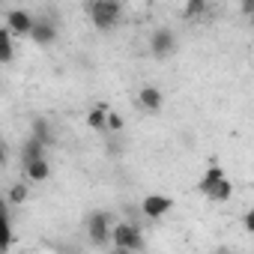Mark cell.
Returning <instances> with one entry per match:
<instances>
[{
  "label": "cell",
  "mask_w": 254,
  "mask_h": 254,
  "mask_svg": "<svg viewBox=\"0 0 254 254\" xmlns=\"http://www.w3.org/2000/svg\"><path fill=\"white\" fill-rule=\"evenodd\" d=\"M197 191H200L203 197L215 200V203H224V200H230V194H233V183L227 180L224 168L209 165V168H206V174H203V177H200V183H197Z\"/></svg>",
  "instance_id": "cell-1"
},
{
  "label": "cell",
  "mask_w": 254,
  "mask_h": 254,
  "mask_svg": "<svg viewBox=\"0 0 254 254\" xmlns=\"http://www.w3.org/2000/svg\"><path fill=\"white\" fill-rule=\"evenodd\" d=\"M87 12H90V21L96 24V30H114L120 24L123 3H117V0H93Z\"/></svg>",
  "instance_id": "cell-2"
},
{
  "label": "cell",
  "mask_w": 254,
  "mask_h": 254,
  "mask_svg": "<svg viewBox=\"0 0 254 254\" xmlns=\"http://www.w3.org/2000/svg\"><path fill=\"white\" fill-rule=\"evenodd\" d=\"M111 242L117 251H126V254H135L144 248V239H141V227H135L132 221H120L111 227Z\"/></svg>",
  "instance_id": "cell-3"
},
{
  "label": "cell",
  "mask_w": 254,
  "mask_h": 254,
  "mask_svg": "<svg viewBox=\"0 0 254 254\" xmlns=\"http://www.w3.org/2000/svg\"><path fill=\"white\" fill-rule=\"evenodd\" d=\"M84 227H87V239L93 245H105L111 239V227H114V215L105 212V209H93L87 218H84Z\"/></svg>",
  "instance_id": "cell-4"
},
{
  "label": "cell",
  "mask_w": 254,
  "mask_h": 254,
  "mask_svg": "<svg viewBox=\"0 0 254 254\" xmlns=\"http://www.w3.org/2000/svg\"><path fill=\"white\" fill-rule=\"evenodd\" d=\"M150 51H153V57H159V60L171 57V54L177 51V33L168 30V27L153 30V36H150Z\"/></svg>",
  "instance_id": "cell-5"
},
{
  "label": "cell",
  "mask_w": 254,
  "mask_h": 254,
  "mask_svg": "<svg viewBox=\"0 0 254 254\" xmlns=\"http://www.w3.org/2000/svg\"><path fill=\"white\" fill-rule=\"evenodd\" d=\"M33 21H36V18H33L27 9H9V12H6V30H9L12 36H30Z\"/></svg>",
  "instance_id": "cell-6"
},
{
  "label": "cell",
  "mask_w": 254,
  "mask_h": 254,
  "mask_svg": "<svg viewBox=\"0 0 254 254\" xmlns=\"http://www.w3.org/2000/svg\"><path fill=\"white\" fill-rule=\"evenodd\" d=\"M171 209H174V200L165 197V194H147V197L141 200V212H144L147 218H162V215H168Z\"/></svg>",
  "instance_id": "cell-7"
},
{
  "label": "cell",
  "mask_w": 254,
  "mask_h": 254,
  "mask_svg": "<svg viewBox=\"0 0 254 254\" xmlns=\"http://www.w3.org/2000/svg\"><path fill=\"white\" fill-rule=\"evenodd\" d=\"M30 39H33L39 48L54 45V42H57V24L48 21V18H36V21H33V30H30Z\"/></svg>",
  "instance_id": "cell-8"
},
{
  "label": "cell",
  "mask_w": 254,
  "mask_h": 254,
  "mask_svg": "<svg viewBox=\"0 0 254 254\" xmlns=\"http://www.w3.org/2000/svg\"><path fill=\"white\" fill-rule=\"evenodd\" d=\"M138 105H141L144 111H150V114H159L162 105H165V96H162L159 87H141V90H138Z\"/></svg>",
  "instance_id": "cell-9"
},
{
  "label": "cell",
  "mask_w": 254,
  "mask_h": 254,
  "mask_svg": "<svg viewBox=\"0 0 254 254\" xmlns=\"http://www.w3.org/2000/svg\"><path fill=\"white\" fill-rule=\"evenodd\" d=\"M30 138L39 141L45 150L54 144V129H51V123H48L45 117H36V120H33V126H30Z\"/></svg>",
  "instance_id": "cell-10"
},
{
  "label": "cell",
  "mask_w": 254,
  "mask_h": 254,
  "mask_svg": "<svg viewBox=\"0 0 254 254\" xmlns=\"http://www.w3.org/2000/svg\"><path fill=\"white\" fill-rule=\"evenodd\" d=\"M24 174H27V180H33V183H45V180L51 177V165H48V159H39V162L24 165Z\"/></svg>",
  "instance_id": "cell-11"
},
{
  "label": "cell",
  "mask_w": 254,
  "mask_h": 254,
  "mask_svg": "<svg viewBox=\"0 0 254 254\" xmlns=\"http://www.w3.org/2000/svg\"><path fill=\"white\" fill-rule=\"evenodd\" d=\"M39 159H45V147H42L39 141H33V138H27V141H24V147H21V165H30V162H39Z\"/></svg>",
  "instance_id": "cell-12"
},
{
  "label": "cell",
  "mask_w": 254,
  "mask_h": 254,
  "mask_svg": "<svg viewBox=\"0 0 254 254\" xmlns=\"http://www.w3.org/2000/svg\"><path fill=\"white\" fill-rule=\"evenodd\" d=\"M15 60V39L6 27H0V63H12Z\"/></svg>",
  "instance_id": "cell-13"
},
{
  "label": "cell",
  "mask_w": 254,
  "mask_h": 254,
  "mask_svg": "<svg viewBox=\"0 0 254 254\" xmlns=\"http://www.w3.org/2000/svg\"><path fill=\"white\" fill-rule=\"evenodd\" d=\"M105 117H108V108L105 105H96V108L87 111V126H90V129H96V132H105Z\"/></svg>",
  "instance_id": "cell-14"
},
{
  "label": "cell",
  "mask_w": 254,
  "mask_h": 254,
  "mask_svg": "<svg viewBox=\"0 0 254 254\" xmlns=\"http://www.w3.org/2000/svg\"><path fill=\"white\" fill-rule=\"evenodd\" d=\"M30 197V189L24 186V183H15V186H9V194H6V203H12V206H18V203H24Z\"/></svg>",
  "instance_id": "cell-15"
},
{
  "label": "cell",
  "mask_w": 254,
  "mask_h": 254,
  "mask_svg": "<svg viewBox=\"0 0 254 254\" xmlns=\"http://www.w3.org/2000/svg\"><path fill=\"white\" fill-rule=\"evenodd\" d=\"M9 245H12V224H9V218L6 215H0V251H9Z\"/></svg>",
  "instance_id": "cell-16"
},
{
  "label": "cell",
  "mask_w": 254,
  "mask_h": 254,
  "mask_svg": "<svg viewBox=\"0 0 254 254\" xmlns=\"http://www.w3.org/2000/svg\"><path fill=\"white\" fill-rule=\"evenodd\" d=\"M206 15V0H189L183 6V18H200Z\"/></svg>",
  "instance_id": "cell-17"
},
{
  "label": "cell",
  "mask_w": 254,
  "mask_h": 254,
  "mask_svg": "<svg viewBox=\"0 0 254 254\" xmlns=\"http://www.w3.org/2000/svg\"><path fill=\"white\" fill-rule=\"evenodd\" d=\"M123 126H126L123 114H120V111H111V108H108V117H105V132H120Z\"/></svg>",
  "instance_id": "cell-18"
},
{
  "label": "cell",
  "mask_w": 254,
  "mask_h": 254,
  "mask_svg": "<svg viewBox=\"0 0 254 254\" xmlns=\"http://www.w3.org/2000/svg\"><path fill=\"white\" fill-rule=\"evenodd\" d=\"M6 162H9V147L6 141H0V168H6Z\"/></svg>",
  "instance_id": "cell-19"
},
{
  "label": "cell",
  "mask_w": 254,
  "mask_h": 254,
  "mask_svg": "<svg viewBox=\"0 0 254 254\" xmlns=\"http://www.w3.org/2000/svg\"><path fill=\"white\" fill-rule=\"evenodd\" d=\"M242 224H245V230L251 233V230H254V212H245V215H242Z\"/></svg>",
  "instance_id": "cell-20"
},
{
  "label": "cell",
  "mask_w": 254,
  "mask_h": 254,
  "mask_svg": "<svg viewBox=\"0 0 254 254\" xmlns=\"http://www.w3.org/2000/svg\"><path fill=\"white\" fill-rule=\"evenodd\" d=\"M215 254H233V251H230V248H218Z\"/></svg>",
  "instance_id": "cell-21"
},
{
  "label": "cell",
  "mask_w": 254,
  "mask_h": 254,
  "mask_svg": "<svg viewBox=\"0 0 254 254\" xmlns=\"http://www.w3.org/2000/svg\"><path fill=\"white\" fill-rule=\"evenodd\" d=\"M114 254H126V251H114Z\"/></svg>",
  "instance_id": "cell-22"
},
{
  "label": "cell",
  "mask_w": 254,
  "mask_h": 254,
  "mask_svg": "<svg viewBox=\"0 0 254 254\" xmlns=\"http://www.w3.org/2000/svg\"><path fill=\"white\" fill-rule=\"evenodd\" d=\"M0 254H3V251H0Z\"/></svg>",
  "instance_id": "cell-23"
}]
</instances>
